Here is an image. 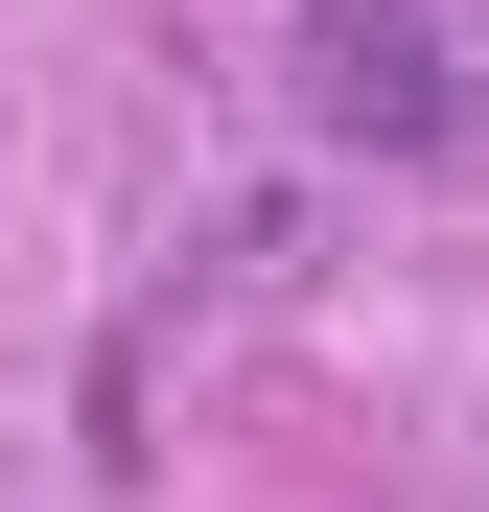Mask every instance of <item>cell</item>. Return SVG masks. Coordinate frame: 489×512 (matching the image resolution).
Wrapping results in <instances>:
<instances>
[{"instance_id":"obj_1","label":"cell","mask_w":489,"mask_h":512,"mask_svg":"<svg viewBox=\"0 0 489 512\" xmlns=\"http://www.w3.org/2000/svg\"><path fill=\"white\" fill-rule=\"evenodd\" d=\"M303 117L350 140V163H466V47H443V0H303Z\"/></svg>"}]
</instances>
